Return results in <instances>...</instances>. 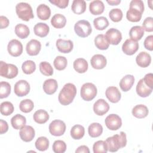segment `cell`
Here are the masks:
<instances>
[{
    "label": "cell",
    "instance_id": "7c38bea8",
    "mask_svg": "<svg viewBox=\"0 0 153 153\" xmlns=\"http://www.w3.org/2000/svg\"><path fill=\"white\" fill-rule=\"evenodd\" d=\"M7 50L11 56L17 57L21 55L23 52V45L20 41L14 39L8 42Z\"/></svg>",
    "mask_w": 153,
    "mask_h": 153
},
{
    "label": "cell",
    "instance_id": "8d00e7d4",
    "mask_svg": "<svg viewBox=\"0 0 153 153\" xmlns=\"http://www.w3.org/2000/svg\"><path fill=\"white\" fill-rule=\"evenodd\" d=\"M85 133L84 127L79 124L74 126L71 130V136L75 140H79L81 139Z\"/></svg>",
    "mask_w": 153,
    "mask_h": 153
},
{
    "label": "cell",
    "instance_id": "44dd1931",
    "mask_svg": "<svg viewBox=\"0 0 153 153\" xmlns=\"http://www.w3.org/2000/svg\"><path fill=\"white\" fill-rule=\"evenodd\" d=\"M151 62V57L149 54L145 51L139 53L136 57L137 65L142 68L148 67Z\"/></svg>",
    "mask_w": 153,
    "mask_h": 153
},
{
    "label": "cell",
    "instance_id": "4dcf8cb0",
    "mask_svg": "<svg viewBox=\"0 0 153 153\" xmlns=\"http://www.w3.org/2000/svg\"><path fill=\"white\" fill-rule=\"evenodd\" d=\"M71 9L75 14H81L86 10V2L84 0H74L72 2Z\"/></svg>",
    "mask_w": 153,
    "mask_h": 153
},
{
    "label": "cell",
    "instance_id": "9f6ffc18",
    "mask_svg": "<svg viewBox=\"0 0 153 153\" xmlns=\"http://www.w3.org/2000/svg\"><path fill=\"white\" fill-rule=\"evenodd\" d=\"M76 153H81V152H84V153H89L90 150L88 146L85 145H81L79 146L75 151Z\"/></svg>",
    "mask_w": 153,
    "mask_h": 153
},
{
    "label": "cell",
    "instance_id": "f6af8a7d",
    "mask_svg": "<svg viewBox=\"0 0 153 153\" xmlns=\"http://www.w3.org/2000/svg\"><path fill=\"white\" fill-rule=\"evenodd\" d=\"M11 92L10 84L5 81H1L0 82V98L7 97Z\"/></svg>",
    "mask_w": 153,
    "mask_h": 153
},
{
    "label": "cell",
    "instance_id": "8992f818",
    "mask_svg": "<svg viewBox=\"0 0 153 153\" xmlns=\"http://www.w3.org/2000/svg\"><path fill=\"white\" fill-rule=\"evenodd\" d=\"M18 74V68L13 64H8L3 61L0 62V75L1 76L12 79Z\"/></svg>",
    "mask_w": 153,
    "mask_h": 153
},
{
    "label": "cell",
    "instance_id": "cb8c5ba5",
    "mask_svg": "<svg viewBox=\"0 0 153 153\" xmlns=\"http://www.w3.org/2000/svg\"><path fill=\"white\" fill-rule=\"evenodd\" d=\"M105 5L102 1H93L90 3L89 10L93 15H99L104 11Z\"/></svg>",
    "mask_w": 153,
    "mask_h": 153
},
{
    "label": "cell",
    "instance_id": "e575fe53",
    "mask_svg": "<svg viewBox=\"0 0 153 153\" xmlns=\"http://www.w3.org/2000/svg\"><path fill=\"white\" fill-rule=\"evenodd\" d=\"M15 33L16 35L20 38L25 39L29 36L30 33V30L27 26L22 23H20L16 26Z\"/></svg>",
    "mask_w": 153,
    "mask_h": 153
},
{
    "label": "cell",
    "instance_id": "7a4b0ae2",
    "mask_svg": "<svg viewBox=\"0 0 153 153\" xmlns=\"http://www.w3.org/2000/svg\"><path fill=\"white\" fill-rule=\"evenodd\" d=\"M105 142L108 151L111 152H117L119 149L126 146L127 143L126 134L124 132L121 131L120 134H115L113 136L108 137Z\"/></svg>",
    "mask_w": 153,
    "mask_h": 153
},
{
    "label": "cell",
    "instance_id": "db71d44e",
    "mask_svg": "<svg viewBox=\"0 0 153 153\" xmlns=\"http://www.w3.org/2000/svg\"><path fill=\"white\" fill-rule=\"evenodd\" d=\"M0 128H1L0 133L1 134L6 133L8 130V123L2 119L0 120Z\"/></svg>",
    "mask_w": 153,
    "mask_h": 153
},
{
    "label": "cell",
    "instance_id": "5bb4252c",
    "mask_svg": "<svg viewBox=\"0 0 153 153\" xmlns=\"http://www.w3.org/2000/svg\"><path fill=\"white\" fill-rule=\"evenodd\" d=\"M109 109V104L103 99H98L93 105V111L97 115H103Z\"/></svg>",
    "mask_w": 153,
    "mask_h": 153
},
{
    "label": "cell",
    "instance_id": "2e32d148",
    "mask_svg": "<svg viewBox=\"0 0 153 153\" xmlns=\"http://www.w3.org/2000/svg\"><path fill=\"white\" fill-rule=\"evenodd\" d=\"M105 94L108 99L112 103H117L121 99V94L117 87L111 86L106 88Z\"/></svg>",
    "mask_w": 153,
    "mask_h": 153
},
{
    "label": "cell",
    "instance_id": "816d5d0a",
    "mask_svg": "<svg viewBox=\"0 0 153 153\" xmlns=\"http://www.w3.org/2000/svg\"><path fill=\"white\" fill-rule=\"evenodd\" d=\"M152 41H153V35H149L147 36L143 42L144 47L146 49L152 51L153 50V45H152Z\"/></svg>",
    "mask_w": 153,
    "mask_h": 153
},
{
    "label": "cell",
    "instance_id": "9c48e42d",
    "mask_svg": "<svg viewBox=\"0 0 153 153\" xmlns=\"http://www.w3.org/2000/svg\"><path fill=\"white\" fill-rule=\"evenodd\" d=\"M105 125L111 130H117L122 125L121 118L117 114H110L105 118Z\"/></svg>",
    "mask_w": 153,
    "mask_h": 153
},
{
    "label": "cell",
    "instance_id": "f907efd6",
    "mask_svg": "<svg viewBox=\"0 0 153 153\" xmlns=\"http://www.w3.org/2000/svg\"><path fill=\"white\" fill-rule=\"evenodd\" d=\"M50 3L57 6L60 8H65L69 4V0H50Z\"/></svg>",
    "mask_w": 153,
    "mask_h": 153
},
{
    "label": "cell",
    "instance_id": "d4e9b609",
    "mask_svg": "<svg viewBox=\"0 0 153 153\" xmlns=\"http://www.w3.org/2000/svg\"><path fill=\"white\" fill-rule=\"evenodd\" d=\"M36 13L39 19L46 20L50 17L51 10L48 5L44 4H42L38 6L36 8Z\"/></svg>",
    "mask_w": 153,
    "mask_h": 153
},
{
    "label": "cell",
    "instance_id": "ac0fdd59",
    "mask_svg": "<svg viewBox=\"0 0 153 153\" xmlns=\"http://www.w3.org/2000/svg\"><path fill=\"white\" fill-rule=\"evenodd\" d=\"M56 47L60 52L63 53H68L73 49L74 44L71 40L59 39L56 41Z\"/></svg>",
    "mask_w": 153,
    "mask_h": 153
},
{
    "label": "cell",
    "instance_id": "d6986e66",
    "mask_svg": "<svg viewBox=\"0 0 153 153\" xmlns=\"http://www.w3.org/2000/svg\"><path fill=\"white\" fill-rule=\"evenodd\" d=\"M41 48V44L39 41L36 39H31L27 42L26 50L27 53L29 56H36L37 55Z\"/></svg>",
    "mask_w": 153,
    "mask_h": 153
},
{
    "label": "cell",
    "instance_id": "9a60e30c",
    "mask_svg": "<svg viewBox=\"0 0 153 153\" xmlns=\"http://www.w3.org/2000/svg\"><path fill=\"white\" fill-rule=\"evenodd\" d=\"M19 135L21 139L24 142H30L35 137V130L30 126H25L20 129Z\"/></svg>",
    "mask_w": 153,
    "mask_h": 153
},
{
    "label": "cell",
    "instance_id": "d6a6232c",
    "mask_svg": "<svg viewBox=\"0 0 153 153\" xmlns=\"http://www.w3.org/2000/svg\"><path fill=\"white\" fill-rule=\"evenodd\" d=\"M33 120L38 124L45 123L49 119V115L48 112L43 109L36 111L33 116Z\"/></svg>",
    "mask_w": 153,
    "mask_h": 153
},
{
    "label": "cell",
    "instance_id": "b9f144b4",
    "mask_svg": "<svg viewBox=\"0 0 153 153\" xmlns=\"http://www.w3.org/2000/svg\"><path fill=\"white\" fill-rule=\"evenodd\" d=\"M0 111L1 114L4 116L10 115L14 111V106L10 102H4L1 103Z\"/></svg>",
    "mask_w": 153,
    "mask_h": 153
},
{
    "label": "cell",
    "instance_id": "6f0895ef",
    "mask_svg": "<svg viewBox=\"0 0 153 153\" xmlns=\"http://www.w3.org/2000/svg\"><path fill=\"white\" fill-rule=\"evenodd\" d=\"M106 2L111 5H117L121 2V1L120 0H115V1L114 0V1H106Z\"/></svg>",
    "mask_w": 153,
    "mask_h": 153
},
{
    "label": "cell",
    "instance_id": "7402d4cb",
    "mask_svg": "<svg viewBox=\"0 0 153 153\" xmlns=\"http://www.w3.org/2000/svg\"><path fill=\"white\" fill-rule=\"evenodd\" d=\"M57 88V82L54 79H46L43 84V90L44 92L48 95L54 94L56 91Z\"/></svg>",
    "mask_w": 153,
    "mask_h": 153
},
{
    "label": "cell",
    "instance_id": "f35d334b",
    "mask_svg": "<svg viewBox=\"0 0 153 153\" xmlns=\"http://www.w3.org/2000/svg\"><path fill=\"white\" fill-rule=\"evenodd\" d=\"M35 147L40 151H44L48 148L49 140L44 136H41L38 137L35 142Z\"/></svg>",
    "mask_w": 153,
    "mask_h": 153
},
{
    "label": "cell",
    "instance_id": "ab89813d",
    "mask_svg": "<svg viewBox=\"0 0 153 153\" xmlns=\"http://www.w3.org/2000/svg\"><path fill=\"white\" fill-rule=\"evenodd\" d=\"M68 61L65 57L58 56H57L53 62V65L55 68L59 71H62L67 66Z\"/></svg>",
    "mask_w": 153,
    "mask_h": 153
},
{
    "label": "cell",
    "instance_id": "277c9868",
    "mask_svg": "<svg viewBox=\"0 0 153 153\" xmlns=\"http://www.w3.org/2000/svg\"><path fill=\"white\" fill-rule=\"evenodd\" d=\"M16 11L19 19L26 22L34 17L31 6L26 2L18 3L16 6Z\"/></svg>",
    "mask_w": 153,
    "mask_h": 153
},
{
    "label": "cell",
    "instance_id": "e0dca14e",
    "mask_svg": "<svg viewBox=\"0 0 153 153\" xmlns=\"http://www.w3.org/2000/svg\"><path fill=\"white\" fill-rule=\"evenodd\" d=\"M90 63L94 69H101L105 67L107 63V60L103 55L97 54L94 55L91 57Z\"/></svg>",
    "mask_w": 153,
    "mask_h": 153
},
{
    "label": "cell",
    "instance_id": "ffe728a7",
    "mask_svg": "<svg viewBox=\"0 0 153 153\" xmlns=\"http://www.w3.org/2000/svg\"><path fill=\"white\" fill-rule=\"evenodd\" d=\"M136 90L137 94L142 97H148L151 94L152 91V88L149 87L145 83L143 78L140 79L137 82Z\"/></svg>",
    "mask_w": 153,
    "mask_h": 153
},
{
    "label": "cell",
    "instance_id": "4fadbf2b",
    "mask_svg": "<svg viewBox=\"0 0 153 153\" xmlns=\"http://www.w3.org/2000/svg\"><path fill=\"white\" fill-rule=\"evenodd\" d=\"M139 49V44L137 41L131 39H127L122 45L123 51L127 55L134 54Z\"/></svg>",
    "mask_w": 153,
    "mask_h": 153
},
{
    "label": "cell",
    "instance_id": "7bdbcfd3",
    "mask_svg": "<svg viewBox=\"0 0 153 153\" xmlns=\"http://www.w3.org/2000/svg\"><path fill=\"white\" fill-rule=\"evenodd\" d=\"M39 71L45 76H51L53 74V69L50 63L47 62H42L39 64Z\"/></svg>",
    "mask_w": 153,
    "mask_h": 153
},
{
    "label": "cell",
    "instance_id": "5b68a950",
    "mask_svg": "<svg viewBox=\"0 0 153 153\" xmlns=\"http://www.w3.org/2000/svg\"><path fill=\"white\" fill-rule=\"evenodd\" d=\"M97 92V88L94 84L91 82H86L82 85L80 94L83 100L90 101L96 97Z\"/></svg>",
    "mask_w": 153,
    "mask_h": 153
},
{
    "label": "cell",
    "instance_id": "836d02e7",
    "mask_svg": "<svg viewBox=\"0 0 153 153\" xmlns=\"http://www.w3.org/2000/svg\"><path fill=\"white\" fill-rule=\"evenodd\" d=\"M144 35V30L140 26H133L129 31L130 38L134 41L140 40Z\"/></svg>",
    "mask_w": 153,
    "mask_h": 153
},
{
    "label": "cell",
    "instance_id": "74e56055",
    "mask_svg": "<svg viewBox=\"0 0 153 153\" xmlns=\"http://www.w3.org/2000/svg\"><path fill=\"white\" fill-rule=\"evenodd\" d=\"M94 27L99 30H103L109 26V22L105 17H99L93 20Z\"/></svg>",
    "mask_w": 153,
    "mask_h": 153
},
{
    "label": "cell",
    "instance_id": "f546056e",
    "mask_svg": "<svg viewBox=\"0 0 153 153\" xmlns=\"http://www.w3.org/2000/svg\"><path fill=\"white\" fill-rule=\"evenodd\" d=\"M74 68L78 73L82 74L85 72L88 67V63L87 60L83 58L76 59L74 62Z\"/></svg>",
    "mask_w": 153,
    "mask_h": 153
},
{
    "label": "cell",
    "instance_id": "83f0119b",
    "mask_svg": "<svg viewBox=\"0 0 153 153\" xmlns=\"http://www.w3.org/2000/svg\"><path fill=\"white\" fill-rule=\"evenodd\" d=\"M148 109L143 105H136L132 109V114L137 118H143L148 115Z\"/></svg>",
    "mask_w": 153,
    "mask_h": 153
},
{
    "label": "cell",
    "instance_id": "ee69618b",
    "mask_svg": "<svg viewBox=\"0 0 153 153\" xmlns=\"http://www.w3.org/2000/svg\"><path fill=\"white\" fill-rule=\"evenodd\" d=\"M23 72L26 74H31L36 69V65L32 60H26L22 66Z\"/></svg>",
    "mask_w": 153,
    "mask_h": 153
},
{
    "label": "cell",
    "instance_id": "f5cc1de1",
    "mask_svg": "<svg viewBox=\"0 0 153 153\" xmlns=\"http://www.w3.org/2000/svg\"><path fill=\"white\" fill-rule=\"evenodd\" d=\"M145 83L151 88H153V74L149 73L145 75L143 78Z\"/></svg>",
    "mask_w": 153,
    "mask_h": 153
},
{
    "label": "cell",
    "instance_id": "4316f807",
    "mask_svg": "<svg viewBox=\"0 0 153 153\" xmlns=\"http://www.w3.org/2000/svg\"><path fill=\"white\" fill-rule=\"evenodd\" d=\"M26 123V118L20 114H16L13 116L11 119V126L14 129L16 130L21 129L23 127L25 126Z\"/></svg>",
    "mask_w": 153,
    "mask_h": 153
},
{
    "label": "cell",
    "instance_id": "484cf974",
    "mask_svg": "<svg viewBox=\"0 0 153 153\" xmlns=\"http://www.w3.org/2000/svg\"><path fill=\"white\" fill-rule=\"evenodd\" d=\"M50 30L49 26L44 23H38L33 27V31L36 36L43 38L46 36Z\"/></svg>",
    "mask_w": 153,
    "mask_h": 153
},
{
    "label": "cell",
    "instance_id": "52a82bcc",
    "mask_svg": "<svg viewBox=\"0 0 153 153\" xmlns=\"http://www.w3.org/2000/svg\"><path fill=\"white\" fill-rule=\"evenodd\" d=\"M74 30L78 36L85 38L91 34L92 28L89 22L85 20H81L75 24Z\"/></svg>",
    "mask_w": 153,
    "mask_h": 153
},
{
    "label": "cell",
    "instance_id": "1f68e13d",
    "mask_svg": "<svg viewBox=\"0 0 153 153\" xmlns=\"http://www.w3.org/2000/svg\"><path fill=\"white\" fill-rule=\"evenodd\" d=\"M103 132L102 125L98 123H91L88 128V133L91 137H97L100 136Z\"/></svg>",
    "mask_w": 153,
    "mask_h": 153
},
{
    "label": "cell",
    "instance_id": "11a10c76",
    "mask_svg": "<svg viewBox=\"0 0 153 153\" xmlns=\"http://www.w3.org/2000/svg\"><path fill=\"white\" fill-rule=\"evenodd\" d=\"M0 24L1 29L6 28L9 25V20L5 16H1L0 17Z\"/></svg>",
    "mask_w": 153,
    "mask_h": 153
},
{
    "label": "cell",
    "instance_id": "681fc988",
    "mask_svg": "<svg viewBox=\"0 0 153 153\" xmlns=\"http://www.w3.org/2000/svg\"><path fill=\"white\" fill-rule=\"evenodd\" d=\"M143 30H145L146 32H152L153 31V18L151 17H146L143 23H142V27Z\"/></svg>",
    "mask_w": 153,
    "mask_h": 153
},
{
    "label": "cell",
    "instance_id": "60d3db41",
    "mask_svg": "<svg viewBox=\"0 0 153 153\" xmlns=\"http://www.w3.org/2000/svg\"><path fill=\"white\" fill-rule=\"evenodd\" d=\"M34 108V104L30 99H25L20 102L19 105L20 110L25 113H28L32 111Z\"/></svg>",
    "mask_w": 153,
    "mask_h": 153
},
{
    "label": "cell",
    "instance_id": "6da1fadb",
    "mask_svg": "<svg viewBox=\"0 0 153 153\" xmlns=\"http://www.w3.org/2000/svg\"><path fill=\"white\" fill-rule=\"evenodd\" d=\"M144 11V4L141 0H132L130 3V8L127 11L126 17L131 22L140 20Z\"/></svg>",
    "mask_w": 153,
    "mask_h": 153
},
{
    "label": "cell",
    "instance_id": "7dc6e473",
    "mask_svg": "<svg viewBox=\"0 0 153 153\" xmlns=\"http://www.w3.org/2000/svg\"><path fill=\"white\" fill-rule=\"evenodd\" d=\"M109 16L112 21L118 22L123 18V12L120 8H114L109 11Z\"/></svg>",
    "mask_w": 153,
    "mask_h": 153
},
{
    "label": "cell",
    "instance_id": "f1b7e54d",
    "mask_svg": "<svg viewBox=\"0 0 153 153\" xmlns=\"http://www.w3.org/2000/svg\"><path fill=\"white\" fill-rule=\"evenodd\" d=\"M51 23L54 27L60 29L66 25V19L61 14H56L51 19Z\"/></svg>",
    "mask_w": 153,
    "mask_h": 153
},
{
    "label": "cell",
    "instance_id": "c3c4849f",
    "mask_svg": "<svg viewBox=\"0 0 153 153\" xmlns=\"http://www.w3.org/2000/svg\"><path fill=\"white\" fill-rule=\"evenodd\" d=\"M52 148L55 153H63L66 149V145L64 141L57 140L53 143Z\"/></svg>",
    "mask_w": 153,
    "mask_h": 153
},
{
    "label": "cell",
    "instance_id": "603a6c76",
    "mask_svg": "<svg viewBox=\"0 0 153 153\" xmlns=\"http://www.w3.org/2000/svg\"><path fill=\"white\" fill-rule=\"evenodd\" d=\"M134 82V76L132 75H126L120 80V87L123 91H127L131 89Z\"/></svg>",
    "mask_w": 153,
    "mask_h": 153
},
{
    "label": "cell",
    "instance_id": "ba28073f",
    "mask_svg": "<svg viewBox=\"0 0 153 153\" xmlns=\"http://www.w3.org/2000/svg\"><path fill=\"white\" fill-rule=\"evenodd\" d=\"M65 130L66 124L62 120H55L53 121L49 125V131L53 136H62L65 133Z\"/></svg>",
    "mask_w": 153,
    "mask_h": 153
},
{
    "label": "cell",
    "instance_id": "3957f363",
    "mask_svg": "<svg viewBox=\"0 0 153 153\" xmlns=\"http://www.w3.org/2000/svg\"><path fill=\"white\" fill-rule=\"evenodd\" d=\"M76 94V88L72 83L66 84L60 90L58 99L62 105H68L71 103Z\"/></svg>",
    "mask_w": 153,
    "mask_h": 153
},
{
    "label": "cell",
    "instance_id": "d590c367",
    "mask_svg": "<svg viewBox=\"0 0 153 153\" xmlns=\"http://www.w3.org/2000/svg\"><path fill=\"white\" fill-rule=\"evenodd\" d=\"M94 44L98 49L102 50H107L109 45L105 35L103 34H99L96 36L94 38Z\"/></svg>",
    "mask_w": 153,
    "mask_h": 153
},
{
    "label": "cell",
    "instance_id": "8fae6325",
    "mask_svg": "<svg viewBox=\"0 0 153 153\" xmlns=\"http://www.w3.org/2000/svg\"><path fill=\"white\" fill-rule=\"evenodd\" d=\"M30 91V85L24 79L18 81L14 85V93L19 97H23L27 95Z\"/></svg>",
    "mask_w": 153,
    "mask_h": 153
},
{
    "label": "cell",
    "instance_id": "30bf717a",
    "mask_svg": "<svg viewBox=\"0 0 153 153\" xmlns=\"http://www.w3.org/2000/svg\"><path fill=\"white\" fill-rule=\"evenodd\" d=\"M105 36L108 43L112 45H118L122 39L121 32L115 28H111L108 30Z\"/></svg>",
    "mask_w": 153,
    "mask_h": 153
},
{
    "label": "cell",
    "instance_id": "bcb514c9",
    "mask_svg": "<svg viewBox=\"0 0 153 153\" xmlns=\"http://www.w3.org/2000/svg\"><path fill=\"white\" fill-rule=\"evenodd\" d=\"M94 153H106L108 148L105 141L98 140L96 142L93 146Z\"/></svg>",
    "mask_w": 153,
    "mask_h": 153
}]
</instances>
